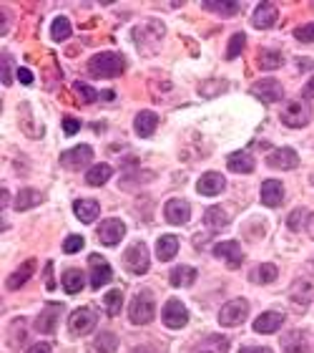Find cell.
<instances>
[{"label":"cell","mask_w":314,"mask_h":353,"mask_svg":"<svg viewBox=\"0 0 314 353\" xmlns=\"http://www.w3.org/2000/svg\"><path fill=\"white\" fill-rule=\"evenodd\" d=\"M246 313H249V303L244 298H234L222 308L219 323L226 326V328H234V326H241L246 321Z\"/></svg>","instance_id":"obj_5"},{"label":"cell","mask_w":314,"mask_h":353,"mask_svg":"<svg viewBox=\"0 0 314 353\" xmlns=\"http://www.w3.org/2000/svg\"><path fill=\"white\" fill-rule=\"evenodd\" d=\"M148 265H151V260H148V247H146V243H133L129 250H126V255H123V267L133 275H146Z\"/></svg>","instance_id":"obj_3"},{"label":"cell","mask_w":314,"mask_h":353,"mask_svg":"<svg viewBox=\"0 0 314 353\" xmlns=\"http://www.w3.org/2000/svg\"><path fill=\"white\" fill-rule=\"evenodd\" d=\"M163 217L171 225H186V222L192 220V207H189L186 199H179V197L176 199H169L166 207H163Z\"/></svg>","instance_id":"obj_14"},{"label":"cell","mask_w":314,"mask_h":353,"mask_svg":"<svg viewBox=\"0 0 314 353\" xmlns=\"http://www.w3.org/2000/svg\"><path fill=\"white\" fill-rule=\"evenodd\" d=\"M284 63V56L279 51H261L259 53V69L264 71H274Z\"/></svg>","instance_id":"obj_35"},{"label":"cell","mask_w":314,"mask_h":353,"mask_svg":"<svg viewBox=\"0 0 314 353\" xmlns=\"http://www.w3.org/2000/svg\"><path fill=\"white\" fill-rule=\"evenodd\" d=\"M267 167H272V169H282V172H287V169H297L299 167L297 151L289 149V147L274 149L272 154H267Z\"/></svg>","instance_id":"obj_15"},{"label":"cell","mask_w":314,"mask_h":353,"mask_svg":"<svg viewBox=\"0 0 314 353\" xmlns=\"http://www.w3.org/2000/svg\"><path fill=\"white\" fill-rule=\"evenodd\" d=\"M276 265H272V263H264V265H259V267H254V273H252V280L254 282H259V285H264V282H274L276 280Z\"/></svg>","instance_id":"obj_34"},{"label":"cell","mask_w":314,"mask_h":353,"mask_svg":"<svg viewBox=\"0 0 314 353\" xmlns=\"http://www.w3.org/2000/svg\"><path fill=\"white\" fill-rule=\"evenodd\" d=\"M96 321H99V315L93 308H76L68 318V330L73 336H88L96 328Z\"/></svg>","instance_id":"obj_4"},{"label":"cell","mask_w":314,"mask_h":353,"mask_svg":"<svg viewBox=\"0 0 314 353\" xmlns=\"http://www.w3.org/2000/svg\"><path fill=\"white\" fill-rule=\"evenodd\" d=\"M25 353H53V351H51V345L48 343H36V345H31Z\"/></svg>","instance_id":"obj_47"},{"label":"cell","mask_w":314,"mask_h":353,"mask_svg":"<svg viewBox=\"0 0 314 353\" xmlns=\"http://www.w3.org/2000/svg\"><path fill=\"white\" fill-rule=\"evenodd\" d=\"M88 265H91V288L93 291H99V288H103L106 282L114 280V267L108 265L106 258L91 255V258H88Z\"/></svg>","instance_id":"obj_9"},{"label":"cell","mask_w":314,"mask_h":353,"mask_svg":"<svg viewBox=\"0 0 314 353\" xmlns=\"http://www.w3.org/2000/svg\"><path fill=\"white\" fill-rule=\"evenodd\" d=\"M51 270H53V263H48V265H46V285H48V291H53V288H55L53 278H51Z\"/></svg>","instance_id":"obj_48"},{"label":"cell","mask_w":314,"mask_h":353,"mask_svg":"<svg viewBox=\"0 0 314 353\" xmlns=\"http://www.w3.org/2000/svg\"><path fill=\"white\" fill-rule=\"evenodd\" d=\"M169 282L174 288H189L196 282V267L192 265H179L169 273Z\"/></svg>","instance_id":"obj_23"},{"label":"cell","mask_w":314,"mask_h":353,"mask_svg":"<svg viewBox=\"0 0 314 353\" xmlns=\"http://www.w3.org/2000/svg\"><path fill=\"white\" fill-rule=\"evenodd\" d=\"M244 46H246V33H234L229 40V48H226V58H237Z\"/></svg>","instance_id":"obj_40"},{"label":"cell","mask_w":314,"mask_h":353,"mask_svg":"<svg viewBox=\"0 0 314 353\" xmlns=\"http://www.w3.org/2000/svg\"><path fill=\"white\" fill-rule=\"evenodd\" d=\"M282 348L287 353H306V348H309L306 333L304 330H289V333L282 338Z\"/></svg>","instance_id":"obj_25"},{"label":"cell","mask_w":314,"mask_h":353,"mask_svg":"<svg viewBox=\"0 0 314 353\" xmlns=\"http://www.w3.org/2000/svg\"><path fill=\"white\" fill-rule=\"evenodd\" d=\"M91 159H93L91 147H88V144H78L73 149L63 151L61 165L66 167V169H86V165H91Z\"/></svg>","instance_id":"obj_10"},{"label":"cell","mask_w":314,"mask_h":353,"mask_svg":"<svg viewBox=\"0 0 314 353\" xmlns=\"http://www.w3.org/2000/svg\"><path fill=\"white\" fill-rule=\"evenodd\" d=\"M61 313H63L61 303H48V306L40 311L38 318H36V330L51 336V333L55 330V326H58V321H61Z\"/></svg>","instance_id":"obj_12"},{"label":"cell","mask_w":314,"mask_h":353,"mask_svg":"<svg viewBox=\"0 0 314 353\" xmlns=\"http://www.w3.org/2000/svg\"><path fill=\"white\" fill-rule=\"evenodd\" d=\"M40 202H43V195H40L38 189H21L13 207H16L18 212H25V210H31V207H38Z\"/></svg>","instance_id":"obj_27"},{"label":"cell","mask_w":314,"mask_h":353,"mask_svg":"<svg viewBox=\"0 0 314 353\" xmlns=\"http://www.w3.org/2000/svg\"><path fill=\"white\" fill-rule=\"evenodd\" d=\"M73 212H76V217L81 222L91 225V222L99 220L101 207H99V202H96V199H78V202L73 204Z\"/></svg>","instance_id":"obj_21"},{"label":"cell","mask_w":314,"mask_h":353,"mask_svg":"<svg viewBox=\"0 0 314 353\" xmlns=\"http://www.w3.org/2000/svg\"><path fill=\"white\" fill-rule=\"evenodd\" d=\"M0 69H3V76H0L3 86H10V81H13V73H10V56L3 53V58H0Z\"/></svg>","instance_id":"obj_43"},{"label":"cell","mask_w":314,"mask_h":353,"mask_svg":"<svg viewBox=\"0 0 314 353\" xmlns=\"http://www.w3.org/2000/svg\"><path fill=\"white\" fill-rule=\"evenodd\" d=\"M99 243L106 245V247H114V245H118L123 240V235H126V225H123L118 217H108L106 222H101L99 228Z\"/></svg>","instance_id":"obj_8"},{"label":"cell","mask_w":314,"mask_h":353,"mask_svg":"<svg viewBox=\"0 0 314 353\" xmlns=\"http://www.w3.org/2000/svg\"><path fill=\"white\" fill-rule=\"evenodd\" d=\"M306 228H309V235L314 237V215H312V217H309V225H306Z\"/></svg>","instance_id":"obj_53"},{"label":"cell","mask_w":314,"mask_h":353,"mask_svg":"<svg viewBox=\"0 0 314 353\" xmlns=\"http://www.w3.org/2000/svg\"><path fill=\"white\" fill-rule=\"evenodd\" d=\"M18 81H21V84H25V86H31V84H33V73L28 69H21V71H18Z\"/></svg>","instance_id":"obj_45"},{"label":"cell","mask_w":314,"mask_h":353,"mask_svg":"<svg viewBox=\"0 0 314 353\" xmlns=\"http://www.w3.org/2000/svg\"><path fill=\"white\" fill-rule=\"evenodd\" d=\"M179 252V237L176 235H163L159 237V243H156V258L166 263V260H174Z\"/></svg>","instance_id":"obj_26"},{"label":"cell","mask_w":314,"mask_h":353,"mask_svg":"<svg viewBox=\"0 0 314 353\" xmlns=\"http://www.w3.org/2000/svg\"><path fill=\"white\" fill-rule=\"evenodd\" d=\"M306 225H309V212H306L304 207H297V210L287 217V228H289L291 232H302V230H306Z\"/></svg>","instance_id":"obj_33"},{"label":"cell","mask_w":314,"mask_h":353,"mask_svg":"<svg viewBox=\"0 0 314 353\" xmlns=\"http://www.w3.org/2000/svg\"><path fill=\"white\" fill-rule=\"evenodd\" d=\"M252 94L264 104H276V101H282L284 88H282V84L274 79H261L252 86Z\"/></svg>","instance_id":"obj_11"},{"label":"cell","mask_w":314,"mask_h":353,"mask_svg":"<svg viewBox=\"0 0 314 353\" xmlns=\"http://www.w3.org/2000/svg\"><path fill=\"white\" fill-rule=\"evenodd\" d=\"M153 311H156V303H153L151 291H138L129 306V321L133 326H146V323H151Z\"/></svg>","instance_id":"obj_2"},{"label":"cell","mask_w":314,"mask_h":353,"mask_svg":"<svg viewBox=\"0 0 314 353\" xmlns=\"http://www.w3.org/2000/svg\"><path fill=\"white\" fill-rule=\"evenodd\" d=\"M201 8L211 10V13H219V16H237L239 3H216V0H207Z\"/></svg>","instance_id":"obj_36"},{"label":"cell","mask_w":314,"mask_h":353,"mask_svg":"<svg viewBox=\"0 0 314 353\" xmlns=\"http://www.w3.org/2000/svg\"><path fill=\"white\" fill-rule=\"evenodd\" d=\"M261 202L267 207H279L284 202V184L276 180H267L261 184Z\"/></svg>","instance_id":"obj_20"},{"label":"cell","mask_w":314,"mask_h":353,"mask_svg":"<svg viewBox=\"0 0 314 353\" xmlns=\"http://www.w3.org/2000/svg\"><path fill=\"white\" fill-rule=\"evenodd\" d=\"M114 91H101V99H106V101H114Z\"/></svg>","instance_id":"obj_51"},{"label":"cell","mask_w":314,"mask_h":353,"mask_svg":"<svg viewBox=\"0 0 314 353\" xmlns=\"http://www.w3.org/2000/svg\"><path fill=\"white\" fill-rule=\"evenodd\" d=\"M68 36H70V23L63 16H58L53 23H51V38L61 43V40H66Z\"/></svg>","instance_id":"obj_38"},{"label":"cell","mask_w":314,"mask_h":353,"mask_svg":"<svg viewBox=\"0 0 314 353\" xmlns=\"http://www.w3.org/2000/svg\"><path fill=\"white\" fill-rule=\"evenodd\" d=\"M226 167L237 174H249V172H254L257 162H254V157L249 151H231L229 157H226Z\"/></svg>","instance_id":"obj_19"},{"label":"cell","mask_w":314,"mask_h":353,"mask_svg":"<svg viewBox=\"0 0 314 353\" xmlns=\"http://www.w3.org/2000/svg\"><path fill=\"white\" fill-rule=\"evenodd\" d=\"M126 69V58L118 51H106V53H96L88 61V73L93 79H116L121 76Z\"/></svg>","instance_id":"obj_1"},{"label":"cell","mask_w":314,"mask_h":353,"mask_svg":"<svg viewBox=\"0 0 314 353\" xmlns=\"http://www.w3.org/2000/svg\"><path fill=\"white\" fill-rule=\"evenodd\" d=\"M83 245H86V240L81 235H68L66 237V243H63V250H66V255H73V252H78Z\"/></svg>","instance_id":"obj_42"},{"label":"cell","mask_w":314,"mask_h":353,"mask_svg":"<svg viewBox=\"0 0 314 353\" xmlns=\"http://www.w3.org/2000/svg\"><path fill=\"white\" fill-rule=\"evenodd\" d=\"M224 187H226V180H224V174H219V172H207L199 182H196V189H199V195H204V197L222 195Z\"/></svg>","instance_id":"obj_17"},{"label":"cell","mask_w":314,"mask_h":353,"mask_svg":"<svg viewBox=\"0 0 314 353\" xmlns=\"http://www.w3.org/2000/svg\"><path fill=\"white\" fill-rule=\"evenodd\" d=\"M73 91L78 94V99L83 104H93L96 99H99V91H93V86H88V84H83V81H76L73 84Z\"/></svg>","instance_id":"obj_39"},{"label":"cell","mask_w":314,"mask_h":353,"mask_svg":"<svg viewBox=\"0 0 314 353\" xmlns=\"http://www.w3.org/2000/svg\"><path fill=\"white\" fill-rule=\"evenodd\" d=\"M78 129H81V121H78V119H73V117L63 119V132H66V136H73Z\"/></svg>","instance_id":"obj_44"},{"label":"cell","mask_w":314,"mask_h":353,"mask_svg":"<svg viewBox=\"0 0 314 353\" xmlns=\"http://www.w3.org/2000/svg\"><path fill=\"white\" fill-rule=\"evenodd\" d=\"M309 104L304 101V99H294V101L287 104V109L282 111V121L289 129H302V126H306V121H309Z\"/></svg>","instance_id":"obj_6"},{"label":"cell","mask_w":314,"mask_h":353,"mask_svg":"<svg viewBox=\"0 0 314 353\" xmlns=\"http://www.w3.org/2000/svg\"><path fill=\"white\" fill-rule=\"evenodd\" d=\"M294 38H297L299 43H314V23L299 25L297 31H294Z\"/></svg>","instance_id":"obj_41"},{"label":"cell","mask_w":314,"mask_h":353,"mask_svg":"<svg viewBox=\"0 0 314 353\" xmlns=\"http://www.w3.org/2000/svg\"><path fill=\"white\" fill-rule=\"evenodd\" d=\"M33 270H36V260H28L25 265H21L13 275H8V280H5V285H8V291H18L23 282H28V278L33 275Z\"/></svg>","instance_id":"obj_29"},{"label":"cell","mask_w":314,"mask_h":353,"mask_svg":"<svg viewBox=\"0 0 314 353\" xmlns=\"http://www.w3.org/2000/svg\"><path fill=\"white\" fill-rule=\"evenodd\" d=\"M204 225H209V228H214V230H222L229 225V215H226L224 207H209V210L204 212Z\"/></svg>","instance_id":"obj_30"},{"label":"cell","mask_w":314,"mask_h":353,"mask_svg":"<svg viewBox=\"0 0 314 353\" xmlns=\"http://www.w3.org/2000/svg\"><path fill=\"white\" fill-rule=\"evenodd\" d=\"M83 273L81 270H68V273L63 275V288H66V293L68 295H76V293H81V288H83Z\"/></svg>","instance_id":"obj_32"},{"label":"cell","mask_w":314,"mask_h":353,"mask_svg":"<svg viewBox=\"0 0 314 353\" xmlns=\"http://www.w3.org/2000/svg\"><path fill=\"white\" fill-rule=\"evenodd\" d=\"M156 126H159V117L153 111H141L133 119V129H136L138 136H151L156 132Z\"/></svg>","instance_id":"obj_24"},{"label":"cell","mask_w":314,"mask_h":353,"mask_svg":"<svg viewBox=\"0 0 314 353\" xmlns=\"http://www.w3.org/2000/svg\"><path fill=\"white\" fill-rule=\"evenodd\" d=\"M214 255L219 260H224L229 267H239L241 265V260H244L241 247H239V243H234V240H226V243L214 245Z\"/></svg>","instance_id":"obj_18"},{"label":"cell","mask_w":314,"mask_h":353,"mask_svg":"<svg viewBox=\"0 0 314 353\" xmlns=\"http://www.w3.org/2000/svg\"><path fill=\"white\" fill-rule=\"evenodd\" d=\"M131 353H159V348L156 345H136Z\"/></svg>","instance_id":"obj_49"},{"label":"cell","mask_w":314,"mask_h":353,"mask_svg":"<svg viewBox=\"0 0 314 353\" xmlns=\"http://www.w3.org/2000/svg\"><path fill=\"white\" fill-rule=\"evenodd\" d=\"M93 348L99 353H116V348H118V338H116V333H111V330H103V333L96 336Z\"/></svg>","instance_id":"obj_31"},{"label":"cell","mask_w":314,"mask_h":353,"mask_svg":"<svg viewBox=\"0 0 314 353\" xmlns=\"http://www.w3.org/2000/svg\"><path fill=\"white\" fill-rule=\"evenodd\" d=\"M0 195H3V199H0V202H3V210H5V204H8V192H5V187H3V192H0Z\"/></svg>","instance_id":"obj_52"},{"label":"cell","mask_w":314,"mask_h":353,"mask_svg":"<svg viewBox=\"0 0 314 353\" xmlns=\"http://www.w3.org/2000/svg\"><path fill=\"white\" fill-rule=\"evenodd\" d=\"M111 174L114 169L108 165H93L88 172H86V184H91V187H103L108 180H111Z\"/></svg>","instance_id":"obj_28"},{"label":"cell","mask_w":314,"mask_h":353,"mask_svg":"<svg viewBox=\"0 0 314 353\" xmlns=\"http://www.w3.org/2000/svg\"><path fill=\"white\" fill-rule=\"evenodd\" d=\"M103 306H106L108 315H118L123 308V293L121 291H108L103 295Z\"/></svg>","instance_id":"obj_37"},{"label":"cell","mask_w":314,"mask_h":353,"mask_svg":"<svg viewBox=\"0 0 314 353\" xmlns=\"http://www.w3.org/2000/svg\"><path fill=\"white\" fill-rule=\"evenodd\" d=\"M161 321L166 328H184L186 323H189V311H186V306L181 303V300L171 298L166 300V306H163V313H161Z\"/></svg>","instance_id":"obj_7"},{"label":"cell","mask_w":314,"mask_h":353,"mask_svg":"<svg viewBox=\"0 0 314 353\" xmlns=\"http://www.w3.org/2000/svg\"><path fill=\"white\" fill-rule=\"evenodd\" d=\"M289 295L297 306H309L314 298V275H299L291 285Z\"/></svg>","instance_id":"obj_13"},{"label":"cell","mask_w":314,"mask_h":353,"mask_svg":"<svg viewBox=\"0 0 314 353\" xmlns=\"http://www.w3.org/2000/svg\"><path fill=\"white\" fill-rule=\"evenodd\" d=\"M239 353H274L272 348H264V345H244Z\"/></svg>","instance_id":"obj_46"},{"label":"cell","mask_w":314,"mask_h":353,"mask_svg":"<svg viewBox=\"0 0 314 353\" xmlns=\"http://www.w3.org/2000/svg\"><path fill=\"white\" fill-rule=\"evenodd\" d=\"M304 94H306V96H312V99H314V76H312V79H309V81H306Z\"/></svg>","instance_id":"obj_50"},{"label":"cell","mask_w":314,"mask_h":353,"mask_svg":"<svg viewBox=\"0 0 314 353\" xmlns=\"http://www.w3.org/2000/svg\"><path fill=\"white\" fill-rule=\"evenodd\" d=\"M276 18H279V13H276L274 3H259L252 16V25L259 28V31H267V28H272L276 23Z\"/></svg>","instance_id":"obj_16"},{"label":"cell","mask_w":314,"mask_h":353,"mask_svg":"<svg viewBox=\"0 0 314 353\" xmlns=\"http://www.w3.org/2000/svg\"><path fill=\"white\" fill-rule=\"evenodd\" d=\"M284 323V315L276 313V311H267V313H261L257 321H254V330L257 333H274V330L282 328Z\"/></svg>","instance_id":"obj_22"}]
</instances>
